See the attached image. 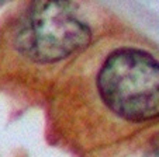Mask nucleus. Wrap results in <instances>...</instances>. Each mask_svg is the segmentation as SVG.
Masks as SVG:
<instances>
[{
    "instance_id": "obj_1",
    "label": "nucleus",
    "mask_w": 159,
    "mask_h": 157,
    "mask_svg": "<svg viewBox=\"0 0 159 157\" xmlns=\"http://www.w3.org/2000/svg\"><path fill=\"white\" fill-rule=\"evenodd\" d=\"M97 89L121 118L142 122L159 116V62L144 50H114L100 69Z\"/></svg>"
},
{
    "instance_id": "obj_3",
    "label": "nucleus",
    "mask_w": 159,
    "mask_h": 157,
    "mask_svg": "<svg viewBox=\"0 0 159 157\" xmlns=\"http://www.w3.org/2000/svg\"><path fill=\"white\" fill-rule=\"evenodd\" d=\"M144 157H159V137L155 139L147 149Z\"/></svg>"
},
{
    "instance_id": "obj_2",
    "label": "nucleus",
    "mask_w": 159,
    "mask_h": 157,
    "mask_svg": "<svg viewBox=\"0 0 159 157\" xmlns=\"http://www.w3.org/2000/svg\"><path fill=\"white\" fill-rule=\"evenodd\" d=\"M92 33L65 2H37L16 33L17 50L30 60L52 63L89 45Z\"/></svg>"
}]
</instances>
